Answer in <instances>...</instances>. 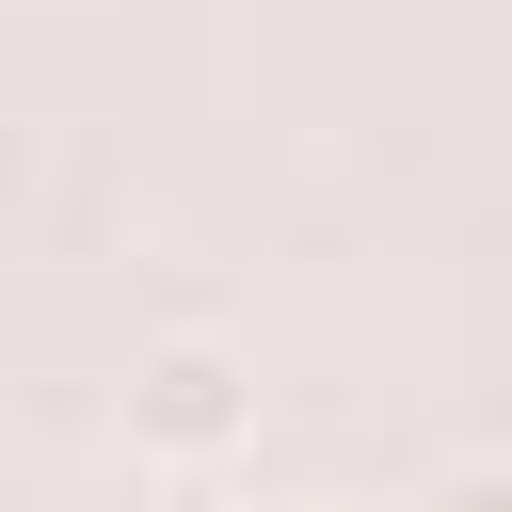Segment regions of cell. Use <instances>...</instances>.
Wrapping results in <instances>:
<instances>
[{
    "label": "cell",
    "mask_w": 512,
    "mask_h": 512,
    "mask_svg": "<svg viewBox=\"0 0 512 512\" xmlns=\"http://www.w3.org/2000/svg\"><path fill=\"white\" fill-rule=\"evenodd\" d=\"M112 416H128V448H144V464L208 480V464H240V448H256V352H240V336H144Z\"/></svg>",
    "instance_id": "cell-1"
},
{
    "label": "cell",
    "mask_w": 512,
    "mask_h": 512,
    "mask_svg": "<svg viewBox=\"0 0 512 512\" xmlns=\"http://www.w3.org/2000/svg\"><path fill=\"white\" fill-rule=\"evenodd\" d=\"M336 512H400V496H336Z\"/></svg>",
    "instance_id": "cell-3"
},
{
    "label": "cell",
    "mask_w": 512,
    "mask_h": 512,
    "mask_svg": "<svg viewBox=\"0 0 512 512\" xmlns=\"http://www.w3.org/2000/svg\"><path fill=\"white\" fill-rule=\"evenodd\" d=\"M416 512H512V464H496V448H464V464H448Z\"/></svg>",
    "instance_id": "cell-2"
}]
</instances>
